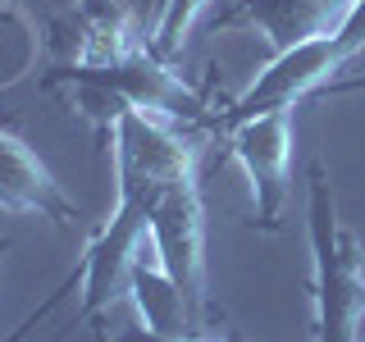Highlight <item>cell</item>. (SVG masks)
Wrapping results in <instances>:
<instances>
[{
	"label": "cell",
	"instance_id": "obj_1",
	"mask_svg": "<svg viewBox=\"0 0 365 342\" xmlns=\"http://www.w3.org/2000/svg\"><path fill=\"white\" fill-rule=\"evenodd\" d=\"M306 233H311V288H315V342H356L365 315V279L356 237L338 224V201L329 187L324 160L306 178Z\"/></svg>",
	"mask_w": 365,
	"mask_h": 342
},
{
	"label": "cell",
	"instance_id": "obj_2",
	"mask_svg": "<svg viewBox=\"0 0 365 342\" xmlns=\"http://www.w3.org/2000/svg\"><path fill=\"white\" fill-rule=\"evenodd\" d=\"M151 242L165 260L174 288L187 301L192 328H210V296H205V210H201V169L169 178L151 201Z\"/></svg>",
	"mask_w": 365,
	"mask_h": 342
},
{
	"label": "cell",
	"instance_id": "obj_3",
	"mask_svg": "<svg viewBox=\"0 0 365 342\" xmlns=\"http://www.w3.org/2000/svg\"><path fill=\"white\" fill-rule=\"evenodd\" d=\"M292 110L279 105L265 114L224 128L220 137L228 142V155L242 165L251 201H256V224L260 233H279L283 228V205H288V165H292Z\"/></svg>",
	"mask_w": 365,
	"mask_h": 342
},
{
	"label": "cell",
	"instance_id": "obj_4",
	"mask_svg": "<svg viewBox=\"0 0 365 342\" xmlns=\"http://www.w3.org/2000/svg\"><path fill=\"white\" fill-rule=\"evenodd\" d=\"M0 210L37 214V219H51L60 228L83 219L78 201L55 182V174L37 160V151L19 133H9L5 123H0Z\"/></svg>",
	"mask_w": 365,
	"mask_h": 342
},
{
	"label": "cell",
	"instance_id": "obj_5",
	"mask_svg": "<svg viewBox=\"0 0 365 342\" xmlns=\"http://www.w3.org/2000/svg\"><path fill=\"white\" fill-rule=\"evenodd\" d=\"M356 0H233L224 9V23H251L260 28L274 46V55L292 51V46L319 37V32L338 28L342 14Z\"/></svg>",
	"mask_w": 365,
	"mask_h": 342
},
{
	"label": "cell",
	"instance_id": "obj_6",
	"mask_svg": "<svg viewBox=\"0 0 365 342\" xmlns=\"http://www.w3.org/2000/svg\"><path fill=\"white\" fill-rule=\"evenodd\" d=\"M215 0H165V9H160V23L151 32V41H146V51L155 55L160 64H174L182 55V46H187L192 28H197V19L210 9Z\"/></svg>",
	"mask_w": 365,
	"mask_h": 342
},
{
	"label": "cell",
	"instance_id": "obj_7",
	"mask_svg": "<svg viewBox=\"0 0 365 342\" xmlns=\"http://www.w3.org/2000/svg\"><path fill=\"white\" fill-rule=\"evenodd\" d=\"M110 342H220V333H155V328H146L142 319L128 328H119Z\"/></svg>",
	"mask_w": 365,
	"mask_h": 342
},
{
	"label": "cell",
	"instance_id": "obj_8",
	"mask_svg": "<svg viewBox=\"0 0 365 342\" xmlns=\"http://www.w3.org/2000/svg\"><path fill=\"white\" fill-rule=\"evenodd\" d=\"M37 319H46V315H41V311H32V315L23 319V324H19V328H14V333H9L5 342H23V338H28V328H37Z\"/></svg>",
	"mask_w": 365,
	"mask_h": 342
},
{
	"label": "cell",
	"instance_id": "obj_9",
	"mask_svg": "<svg viewBox=\"0 0 365 342\" xmlns=\"http://www.w3.org/2000/svg\"><path fill=\"white\" fill-rule=\"evenodd\" d=\"M5 251H9V242H0V265H5Z\"/></svg>",
	"mask_w": 365,
	"mask_h": 342
},
{
	"label": "cell",
	"instance_id": "obj_10",
	"mask_svg": "<svg viewBox=\"0 0 365 342\" xmlns=\"http://www.w3.org/2000/svg\"><path fill=\"white\" fill-rule=\"evenodd\" d=\"M361 279H365V256H361Z\"/></svg>",
	"mask_w": 365,
	"mask_h": 342
}]
</instances>
